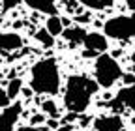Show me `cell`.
Masks as SVG:
<instances>
[{
  "label": "cell",
  "instance_id": "2",
  "mask_svg": "<svg viewBox=\"0 0 135 131\" xmlns=\"http://www.w3.org/2000/svg\"><path fill=\"white\" fill-rule=\"evenodd\" d=\"M30 88L36 94L55 95L60 90V71L53 58L40 60L30 69Z\"/></svg>",
  "mask_w": 135,
  "mask_h": 131
},
{
  "label": "cell",
  "instance_id": "15",
  "mask_svg": "<svg viewBox=\"0 0 135 131\" xmlns=\"http://www.w3.org/2000/svg\"><path fill=\"white\" fill-rule=\"evenodd\" d=\"M34 36H36V39H38V41H40V43H41L45 49H49V47H53V45H55V38H53V36H51L49 32H47V28L38 30Z\"/></svg>",
  "mask_w": 135,
  "mask_h": 131
},
{
  "label": "cell",
  "instance_id": "16",
  "mask_svg": "<svg viewBox=\"0 0 135 131\" xmlns=\"http://www.w3.org/2000/svg\"><path fill=\"white\" fill-rule=\"evenodd\" d=\"M41 109L45 114H49V116H53V118H58V109H56V103L53 99H45L41 103Z\"/></svg>",
  "mask_w": 135,
  "mask_h": 131
},
{
  "label": "cell",
  "instance_id": "19",
  "mask_svg": "<svg viewBox=\"0 0 135 131\" xmlns=\"http://www.w3.org/2000/svg\"><path fill=\"white\" fill-rule=\"evenodd\" d=\"M8 105H9V97L4 88H0V109H6Z\"/></svg>",
  "mask_w": 135,
  "mask_h": 131
},
{
  "label": "cell",
  "instance_id": "8",
  "mask_svg": "<svg viewBox=\"0 0 135 131\" xmlns=\"http://www.w3.org/2000/svg\"><path fill=\"white\" fill-rule=\"evenodd\" d=\"M23 47V38L17 32H0V53H13Z\"/></svg>",
  "mask_w": 135,
  "mask_h": 131
},
{
  "label": "cell",
  "instance_id": "22",
  "mask_svg": "<svg viewBox=\"0 0 135 131\" xmlns=\"http://www.w3.org/2000/svg\"><path fill=\"white\" fill-rule=\"evenodd\" d=\"M122 79H124V83H126V84H133V83H135V75H131V73L122 75Z\"/></svg>",
  "mask_w": 135,
  "mask_h": 131
},
{
  "label": "cell",
  "instance_id": "7",
  "mask_svg": "<svg viewBox=\"0 0 135 131\" xmlns=\"http://www.w3.org/2000/svg\"><path fill=\"white\" fill-rule=\"evenodd\" d=\"M94 131H120L124 129V122L118 114H109V116H99L92 122Z\"/></svg>",
  "mask_w": 135,
  "mask_h": 131
},
{
  "label": "cell",
  "instance_id": "23",
  "mask_svg": "<svg viewBox=\"0 0 135 131\" xmlns=\"http://www.w3.org/2000/svg\"><path fill=\"white\" fill-rule=\"evenodd\" d=\"M15 131H40V129H36V125H23V127L15 129Z\"/></svg>",
  "mask_w": 135,
  "mask_h": 131
},
{
  "label": "cell",
  "instance_id": "20",
  "mask_svg": "<svg viewBox=\"0 0 135 131\" xmlns=\"http://www.w3.org/2000/svg\"><path fill=\"white\" fill-rule=\"evenodd\" d=\"M30 122H32V125H40V124L45 122V116H43V114H34Z\"/></svg>",
  "mask_w": 135,
  "mask_h": 131
},
{
  "label": "cell",
  "instance_id": "1",
  "mask_svg": "<svg viewBox=\"0 0 135 131\" xmlns=\"http://www.w3.org/2000/svg\"><path fill=\"white\" fill-rule=\"evenodd\" d=\"M98 88H99V84L94 79H90L86 75H71L68 79L66 92H64L66 109L73 114L86 110V107L90 105L92 95L98 92Z\"/></svg>",
  "mask_w": 135,
  "mask_h": 131
},
{
  "label": "cell",
  "instance_id": "27",
  "mask_svg": "<svg viewBox=\"0 0 135 131\" xmlns=\"http://www.w3.org/2000/svg\"><path fill=\"white\" fill-rule=\"evenodd\" d=\"M120 131H126V129H120Z\"/></svg>",
  "mask_w": 135,
  "mask_h": 131
},
{
  "label": "cell",
  "instance_id": "4",
  "mask_svg": "<svg viewBox=\"0 0 135 131\" xmlns=\"http://www.w3.org/2000/svg\"><path fill=\"white\" fill-rule=\"evenodd\" d=\"M103 32L107 38L120 39V41L135 38V13L133 15H118V17L109 19L103 24Z\"/></svg>",
  "mask_w": 135,
  "mask_h": 131
},
{
  "label": "cell",
  "instance_id": "13",
  "mask_svg": "<svg viewBox=\"0 0 135 131\" xmlns=\"http://www.w3.org/2000/svg\"><path fill=\"white\" fill-rule=\"evenodd\" d=\"M21 90H23V80H21V79H17V77L9 79L8 88H6V94H8V97H9V101L15 99V97L21 94Z\"/></svg>",
  "mask_w": 135,
  "mask_h": 131
},
{
  "label": "cell",
  "instance_id": "17",
  "mask_svg": "<svg viewBox=\"0 0 135 131\" xmlns=\"http://www.w3.org/2000/svg\"><path fill=\"white\" fill-rule=\"evenodd\" d=\"M19 4H21V0H2V9L4 11H9L15 6H19Z\"/></svg>",
  "mask_w": 135,
  "mask_h": 131
},
{
  "label": "cell",
  "instance_id": "11",
  "mask_svg": "<svg viewBox=\"0 0 135 131\" xmlns=\"http://www.w3.org/2000/svg\"><path fill=\"white\" fill-rule=\"evenodd\" d=\"M86 34H88V32L84 30L83 26H70V28H66V30L62 32L64 39L70 43V45H79V43H83L84 38H86Z\"/></svg>",
  "mask_w": 135,
  "mask_h": 131
},
{
  "label": "cell",
  "instance_id": "24",
  "mask_svg": "<svg viewBox=\"0 0 135 131\" xmlns=\"http://www.w3.org/2000/svg\"><path fill=\"white\" fill-rule=\"evenodd\" d=\"M126 4H128V8L131 11H135V0H126Z\"/></svg>",
  "mask_w": 135,
  "mask_h": 131
},
{
  "label": "cell",
  "instance_id": "5",
  "mask_svg": "<svg viewBox=\"0 0 135 131\" xmlns=\"http://www.w3.org/2000/svg\"><path fill=\"white\" fill-rule=\"evenodd\" d=\"M21 112H23L21 103L8 105L2 110V114H0V131H15V125H17V120H19Z\"/></svg>",
  "mask_w": 135,
  "mask_h": 131
},
{
  "label": "cell",
  "instance_id": "21",
  "mask_svg": "<svg viewBox=\"0 0 135 131\" xmlns=\"http://www.w3.org/2000/svg\"><path fill=\"white\" fill-rule=\"evenodd\" d=\"M77 23H83V24H86V23H90V15L88 13H84V15H77V19H75Z\"/></svg>",
  "mask_w": 135,
  "mask_h": 131
},
{
  "label": "cell",
  "instance_id": "26",
  "mask_svg": "<svg viewBox=\"0 0 135 131\" xmlns=\"http://www.w3.org/2000/svg\"><path fill=\"white\" fill-rule=\"evenodd\" d=\"M73 127L71 125H64V127H58V131H71Z\"/></svg>",
  "mask_w": 135,
  "mask_h": 131
},
{
  "label": "cell",
  "instance_id": "25",
  "mask_svg": "<svg viewBox=\"0 0 135 131\" xmlns=\"http://www.w3.org/2000/svg\"><path fill=\"white\" fill-rule=\"evenodd\" d=\"M47 125H49V127H53V129H58V122H56V120H49Z\"/></svg>",
  "mask_w": 135,
  "mask_h": 131
},
{
  "label": "cell",
  "instance_id": "14",
  "mask_svg": "<svg viewBox=\"0 0 135 131\" xmlns=\"http://www.w3.org/2000/svg\"><path fill=\"white\" fill-rule=\"evenodd\" d=\"M79 2L88 9H107L114 4V0H79Z\"/></svg>",
  "mask_w": 135,
  "mask_h": 131
},
{
  "label": "cell",
  "instance_id": "3",
  "mask_svg": "<svg viewBox=\"0 0 135 131\" xmlns=\"http://www.w3.org/2000/svg\"><path fill=\"white\" fill-rule=\"evenodd\" d=\"M96 83L101 88H111L118 79H122V68L111 54H99L94 64Z\"/></svg>",
  "mask_w": 135,
  "mask_h": 131
},
{
  "label": "cell",
  "instance_id": "6",
  "mask_svg": "<svg viewBox=\"0 0 135 131\" xmlns=\"http://www.w3.org/2000/svg\"><path fill=\"white\" fill-rule=\"evenodd\" d=\"M111 109H114V110H122V109L135 110V83L122 88L116 94V97L111 101Z\"/></svg>",
  "mask_w": 135,
  "mask_h": 131
},
{
  "label": "cell",
  "instance_id": "12",
  "mask_svg": "<svg viewBox=\"0 0 135 131\" xmlns=\"http://www.w3.org/2000/svg\"><path fill=\"white\" fill-rule=\"evenodd\" d=\"M45 28H47V32H49L53 38H56V36H62L64 23H62V19L58 17V15H49V19H47V23H45Z\"/></svg>",
  "mask_w": 135,
  "mask_h": 131
},
{
  "label": "cell",
  "instance_id": "18",
  "mask_svg": "<svg viewBox=\"0 0 135 131\" xmlns=\"http://www.w3.org/2000/svg\"><path fill=\"white\" fill-rule=\"evenodd\" d=\"M79 0H68V2H66V9L68 11H71V13H77L79 11Z\"/></svg>",
  "mask_w": 135,
  "mask_h": 131
},
{
  "label": "cell",
  "instance_id": "10",
  "mask_svg": "<svg viewBox=\"0 0 135 131\" xmlns=\"http://www.w3.org/2000/svg\"><path fill=\"white\" fill-rule=\"evenodd\" d=\"M25 4L36 11H41L47 15H56V0H25Z\"/></svg>",
  "mask_w": 135,
  "mask_h": 131
},
{
  "label": "cell",
  "instance_id": "9",
  "mask_svg": "<svg viewBox=\"0 0 135 131\" xmlns=\"http://www.w3.org/2000/svg\"><path fill=\"white\" fill-rule=\"evenodd\" d=\"M84 47L88 49V51H94L96 54H101L107 51V36L105 34H99V32H90V34H86V38H84Z\"/></svg>",
  "mask_w": 135,
  "mask_h": 131
}]
</instances>
